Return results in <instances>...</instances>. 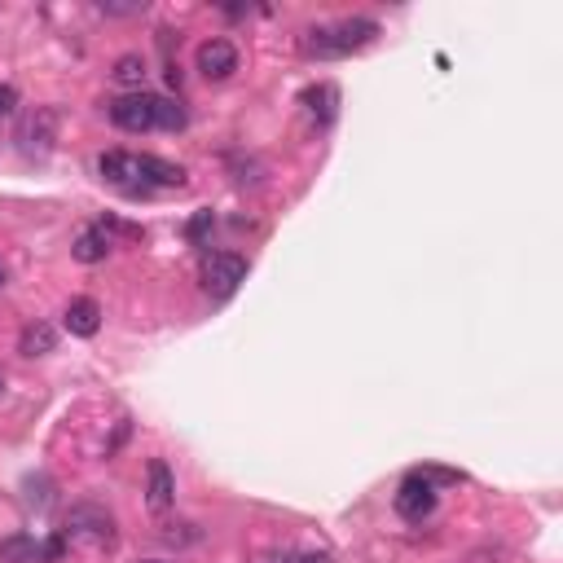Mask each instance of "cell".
Wrapping results in <instances>:
<instances>
[{
	"label": "cell",
	"instance_id": "9",
	"mask_svg": "<svg viewBox=\"0 0 563 563\" xmlns=\"http://www.w3.org/2000/svg\"><path fill=\"white\" fill-rule=\"evenodd\" d=\"M137 168H141V185H159V190H181L185 185L181 163H168L159 154H137Z\"/></svg>",
	"mask_w": 563,
	"mask_h": 563
},
{
	"label": "cell",
	"instance_id": "17",
	"mask_svg": "<svg viewBox=\"0 0 563 563\" xmlns=\"http://www.w3.org/2000/svg\"><path fill=\"white\" fill-rule=\"evenodd\" d=\"M154 128H168V132L185 128V110L168 102V97H154Z\"/></svg>",
	"mask_w": 563,
	"mask_h": 563
},
{
	"label": "cell",
	"instance_id": "18",
	"mask_svg": "<svg viewBox=\"0 0 563 563\" xmlns=\"http://www.w3.org/2000/svg\"><path fill=\"white\" fill-rule=\"evenodd\" d=\"M102 9L106 18H132V14H146V0H137V5H110V0H102Z\"/></svg>",
	"mask_w": 563,
	"mask_h": 563
},
{
	"label": "cell",
	"instance_id": "8",
	"mask_svg": "<svg viewBox=\"0 0 563 563\" xmlns=\"http://www.w3.org/2000/svg\"><path fill=\"white\" fill-rule=\"evenodd\" d=\"M146 502L154 515H163L176 502V480H172V467L163 458H154L146 467Z\"/></svg>",
	"mask_w": 563,
	"mask_h": 563
},
{
	"label": "cell",
	"instance_id": "1",
	"mask_svg": "<svg viewBox=\"0 0 563 563\" xmlns=\"http://www.w3.org/2000/svg\"><path fill=\"white\" fill-rule=\"evenodd\" d=\"M374 36H379L374 18H339V22H322V27H308L300 36V49L308 58H348V53L366 49Z\"/></svg>",
	"mask_w": 563,
	"mask_h": 563
},
{
	"label": "cell",
	"instance_id": "2",
	"mask_svg": "<svg viewBox=\"0 0 563 563\" xmlns=\"http://www.w3.org/2000/svg\"><path fill=\"white\" fill-rule=\"evenodd\" d=\"M66 546L75 550H88V555H110L119 546V533H115V515L97 502H80L66 511V528H62Z\"/></svg>",
	"mask_w": 563,
	"mask_h": 563
},
{
	"label": "cell",
	"instance_id": "13",
	"mask_svg": "<svg viewBox=\"0 0 563 563\" xmlns=\"http://www.w3.org/2000/svg\"><path fill=\"white\" fill-rule=\"evenodd\" d=\"M53 344H58V330L49 322H31V326H22V335H18L22 357H44V352H53Z\"/></svg>",
	"mask_w": 563,
	"mask_h": 563
},
{
	"label": "cell",
	"instance_id": "21",
	"mask_svg": "<svg viewBox=\"0 0 563 563\" xmlns=\"http://www.w3.org/2000/svg\"><path fill=\"white\" fill-rule=\"evenodd\" d=\"M286 563H330V559L326 555H291Z\"/></svg>",
	"mask_w": 563,
	"mask_h": 563
},
{
	"label": "cell",
	"instance_id": "20",
	"mask_svg": "<svg viewBox=\"0 0 563 563\" xmlns=\"http://www.w3.org/2000/svg\"><path fill=\"white\" fill-rule=\"evenodd\" d=\"M207 229H212V212H198V216L190 220V238H203Z\"/></svg>",
	"mask_w": 563,
	"mask_h": 563
},
{
	"label": "cell",
	"instance_id": "6",
	"mask_svg": "<svg viewBox=\"0 0 563 563\" xmlns=\"http://www.w3.org/2000/svg\"><path fill=\"white\" fill-rule=\"evenodd\" d=\"M110 119L124 132H150L154 128V97L150 93H128L110 102Z\"/></svg>",
	"mask_w": 563,
	"mask_h": 563
},
{
	"label": "cell",
	"instance_id": "15",
	"mask_svg": "<svg viewBox=\"0 0 563 563\" xmlns=\"http://www.w3.org/2000/svg\"><path fill=\"white\" fill-rule=\"evenodd\" d=\"M304 102H308V110H313L317 124H330V119H335V102H339V93H335L330 84H317V88H308V93H304Z\"/></svg>",
	"mask_w": 563,
	"mask_h": 563
},
{
	"label": "cell",
	"instance_id": "19",
	"mask_svg": "<svg viewBox=\"0 0 563 563\" xmlns=\"http://www.w3.org/2000/svg\"><path fill=\"white\" fill-rule=\"evenodd\" d=\"M14 106H18V93L9 84H0V115H14Z\"/></svg>",
	"mask_w": 563,
	"mask_h": 563
},
{
	"label": "cell",
	"instance_id": "3",
	"mask_svg": "<svg viewBox=\"0 0 563 563\" xmlns=\"http://www.w3.org/2000/svg\"><path fill=\"white\" fill-rule=\"evenodd\" d=\"M14 141H18V150L27 154V159H44V154L58 146V110H53V106L27 110V115L18 119Z\"/></svg>",
	"mask_w": 563,
	"mask_h": 563
},
{
	"label": "cell",
	"instance_id": "16",
	"mask_svg": "<svg viewBox=\"0 0 563 563\" xmlns=\"http://www.w3.org/2000/svg\"><path fill=\"white\" fill-rule=\"evenodd\" d=\"M141 80H146V62H141L137 53H124V58L115 62V84H124V88H141Z\"/></svg>",
	"mask_w": 563,
	"mask_h": 563
},
{
	"label": "cell",
	"instance_id": "22",
	"mask_svg": "<svg viewBox=\"0 0 563 563\" xmlns=\"http://www.w3.org/2000/svg\"><path fill=\"white\" fill-rule=\"evenodd\" d=\"M146 563H168V559H146Z\"/></svg>",
	"mask_w": 563,
	"mask_h": 563
},
{
	"label": "cell",
	"instance_id": "12",
	"mask_svg": "<svg viewBox=\"0 0 563 563\" xmlns=\"http://www.w3.org/2000/svg\"><path fill=\"white\" fill-rule=\"evenodd\" d=\"M71 256L80 260V264H102V260L110 256V234H106V225H88L84 234L75 238Z\"/></svg>",
	"mask_w": 563,
	"mask_h": 563
},
{
	"label": "cell",
	"instance_id": "14",
	"mask_svg": "<svg viewBox=\"0 0 563 563\" xmlns=\"http://www.w3.org/2000/svg\"><path fill=\"white\" fill-rule=\"evenodd\" d=\"M49 555H44V542H36V537H5L0 542V563H44Z\"/></svg>",
	"mask_w": 563,
	"mask_h": 563
},
{
	"label": "cell",
	"instance_id": "11",
	"mask_svg": "<svg viewBox=\"0 0 563 563\" xmlns=\"http://www.w3.org/2000/svg\"><path fill=\"white\" fill-rule=\"evenodd\" d=\"M62 322L71 335L88 339V335H97V326H102V308H97V300H71L62 313Z\"/></svg>",
	"mask_w": 563,
	"mask_h": 563
},
{
	"label": "cell",
	"instance_id": "10",
	"mask_svg": "<svg viewBox=\"0 0 563 563\" xmlns=\"http://www.w3.org/2000/svg\"><path fill=\"white\" fill-rule=\"evenodd\" d=\"M102 176L119 190H141V168H137V154H124V150H106L102 154Z\"/></svg>",
	"mask_w": 563,
	"mask_h": 563
},
{
	"label": "cell",
	"instance_id": "5",
	"mask_svg": "<svg viewBox=\"0 0 563 563\" xmlns=\"http://www.w3.org/2000/svg\"><path fill=\"white\" fill-rule=\"evenodd\" d=\"M436 484L423 476V471H418V476H410L401 484V489H396V515H401V520H410V524H423L427 515L436 511Z\"/></svg>",
	"mask_w": 563,
	"mask_h": 563
},
{
	"label": "cell",
	"instance_id": "4",
	"mask_svg": "<svg viewBox=\"0 0 563 563\" xmlns=\"http://www.w3.org/2000/svg\"><path fill=\"white\" fill-rule=\"evenodd\" d=\"M203 282H207V295L212 300H229L242 282H247V260L238 251H216L203 269Z\"/></svg>",
	"mask_w": 563,
	"mask_h": 563
},
{
	"label": "cell",
	"instance_id": "24",
	"mask_svg": "<svg viewBox=\"0 0 563 563\" xmlns=\"http://www.w3.org/2000/svg\"><path fill=\"white\" fill-rule=\"evenodd\" d=\"M0 392H5V379H0Z\"/></svg>",
	"mask_w": 563,
	"mask_h": 563
},
{
	"label": "cell",
	"instance_id": "7",
	"mask_svg": "<svg viewBox=\"0 0 563 563\" xmlns=\"http://www.w3.org/2000/svg\"><path fill=\"white\" fill-rule=\"evenodd\" d=\"M198 71H203L207 80H229V75L238 71V49L229 40L198 44Z\"/></svg>",
	"mask_w": 563,
	"mask_h": 563
},
{
	"label": "cell",
	"instance_id": "23",
	"mask_svg": "<svg viewBox=\"0 0 563 563\" xmlns=\"http://www.w3.org/2000/svg\"><path fill=\"white\" fill-rule=\"evenodd\" d=\"M0 282H5V269H0Z\"/></svg>",
	"mask_w": 563,
	"mask_h": 563
}]
</instances>
